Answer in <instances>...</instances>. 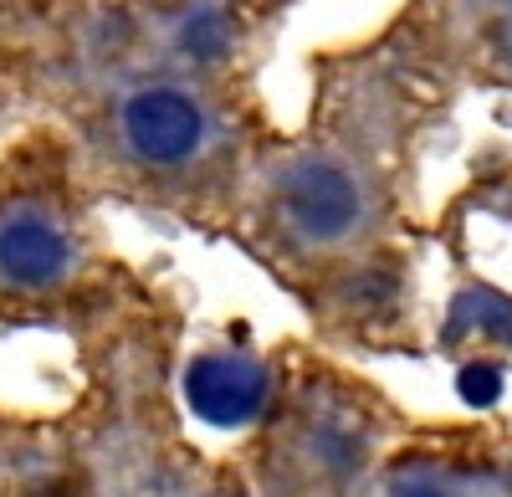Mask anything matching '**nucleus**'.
Instances as JSON below:
<instances>
[{
	"label": "nucleus",
	"instance_id": "f257e3e1",
	"mask_svg": "<svg viewBox=\"0 0 512 497\" xmlns=\"http://www.w3.org/2000/svg\"><path fill=\"white\" fill-rule=\"evenodd\" d=\"M226 118L210 82L175 67L103 72L93 144L149 185H185L221 154Z\"/></svg>",
	"mask_w": 512,
	"mask_h": 497
},
{
	"label": "nucleus",
	"instance_id": "f03ea898",
	"mask_svg": "<svg viewBox=\"0 0 512 497\" xmlns=\"http://www.w3.org/2000/svg\"><path fill=\"white\" fill-rule=\"evenodd\" d=\"M88 277L77 205L41 175L36 149L0 164V323L57 308Z\"/></svg>",
	"mask_w": 512,
	"mask_h": 497
},
{
	"label": "nucleus",
	"instance_id": "7ed1b4c3",
	"mask_svg": "<svg viewBox=\"0 0 512 497\" xmlns=\"http://www.w3.org/2000/svg\"><path fill=\"white\" fill-rule=\"evenodd\" d=\"M267 216L297 246H338L364 226V185L333 154H292L267 175Z\"/></svg>",
	"mask_w": 512,
	"mask_h": 497
},
{
	"label": "nucleus",
	"instance_id": "20e7f679",
	"mask_svg": "<svg viewBox=\"0 0 512 497\" xmlns=\"http://www.w3.org/2000/svg\"><path fill=\"white\" fill-rule=\"evenodd\" d=\"M267 395H272V375L256 359H241V354H205L185 375L190 410L221 431L251 426L267 410Z\"/></svg>",
	"mask_w": 512,
	"mask_h": 497
},
{
	"label": "nucleus",
	"instance_id": "39448f33",
	"mask_svg": "<svg viewBox=\"0 0 512 497\" xmlns=\"http://www.w3.org/2000/svg\"><path fill=\"white\" fill-rule=\"evenodd\" d=\"M57 467V451L31 426H16L0 410V497H41Z\"/></svg>",
	"mask_w": 512,
	"mask_h": 497
},
{
	"label": "nucleus",
	"instance_id": "423d86ee",
	"mask_svg": "<svg viewBox=\"0 0 512 497\" xmlns=\"http://www.w3.org/2000/svg\"><path fill=\"white\" fill-rule=\"evenodd\" d=\"M502 395V375L492 364H472V369H461V400H472V405H492Z\"/></svg>",
	"mask_w": 512,
	"mask_h": 497
},
{
	"label": "nucleus",
	"instance_id": "0eeeda50",
	"mask_svg": "<svg viewBox=\"0 0 512 497\" xmlns=\"http://www.w3.org/2000/svg\"><path fill=\"white\" fill-rule=\"evenodd\" d=\"M390 497H451V492L436 487V482H410V487H395Z\"/></svg>",
	"mask_w": 512,
	"mask_h": 497
},
{
	"label": "nucleus",
	"instance_id": "6e6552de",
	"mask_svg": "<svg viewBox=\"0 0 512 497\" xmlns=\"http://www.w3.org/2000/svg\"><path fill=\"white\" fill-rule=\"evenodd\" d=\"M6 6H11V0H0V41H6Z\"/></svg>",
	"mask_w": 512,
	"mask_h": 497
},
{
	"label": "nucleus",
	"instance_id": "1a4fd4ad",
	"mask_svg": "<svg viewBox=\"0 0 512 497\" xmlns=\"http://www.w3.org/2000/svg\"><path fill=\"white\" fill-rule=\"evenodd\" d=\"M507 21H512V0H507Z\"/></svg>",
	"mask_w": 512,
	"mask_h": 497
}]
</instances>
